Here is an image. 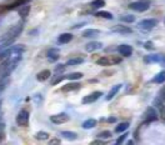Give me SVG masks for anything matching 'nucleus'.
Here are the masks:
<instances>
[{
    "instance_id": "1",
    "label": "nucleus",
    "mask_w": 165,
    "mask_h": 145,
    "mask_svg": "<svg viewBox=\"0 0 165 145\" xmlns=\"http://www.w3.org/2000/svg\"><path fill=\"white\" fill-rule=\"evenodd\" d=\"M22 55L23 54L20 53H14L8 59L2 61V64H0V79H5L11 74L13 70L22 60Z\"/></svg>"
},
{
    "instance_id": "2",
    "label": "nucleus",
    "mask_w": 165,
    "mask_h": 145,
    "mask_svg": "<svg viewBox=\"0 0 165 145\" xmlns=\"http://www.w3.org/2000/svg\"><path fill=\"white\" fill-rule=\"evenodd\" d=\"M22 30H23V22H19L18 24H15L13 28H10L9 31H6L4 34V36L2 38V43H0V45L4 46V48L9 46L18 38V35L22 33Z\"/></svg>"
},
{
    "instance_id": "3",
    "label": "nucleus",
    "mask_w": 165,
    "mask_h": 145,
    "mask_svg": "<svg viewBox=\"0 0 165 145\" xmlns=\"http://www.w3.org/2000/svg\"><path fill=\"white\" fill-rule=\"evenodd\" d=\"M150 6V3L149 0H139V2H135V3H132L129 5V8L134 11H138V13H143V11H146Z\"/></svg>"
},
{
    "instance_id": "4",
    "label": "nucleus",
    "mask_w": 165,
    "mask_h": 145,
    "mask_svg": "<svg viewBox=\"0 0 165 145\" xmlns=\"http://www.w3.org/2000/svg\"><path fill=\"white\" fill-rule=\"evenodd\" d=\"M16 124L19 126H28L29 125V113L26 110H22L16 115Z\"/></svg>"
},
{
    "instance_id": "5",
    "label": "nucleus",
    "mask_w": 165,
    "mask_h": 145,
    "mask_svg": "<svg viewBox=\"0 0 165 145\" xmlns=\"http://www.w3.org/2000/svg\"><path fill=\"white\" fill-rule=\"evenodd\" d=\"M158 24V20L156 19H145V20H141L139 22L138 26L143 30H151L153 28H155Z\"/></svg>"
},
{
    "instance_id": "6",
    "label": "nucleus",
    "mask_w": 165,
    "mask_h": 145,
    "mask_svg": "<svg viewBox=\"0 0 165 145\" xmlns=\"http://www.w3.org/2000/svg\"><path fill=\"white\" fill-rule=\"evenodd\" d=\"M69 115L68 114H65V113H60V114H55V115H51L50 116V120H51V123H54V124H58V125H60V124H64V123H68L69 121Z\"/></svg>"
},
{
    "instance_id": "7",
    "label": "nucleus",
    "mask_w": 165,
    "mask_h": 145,
    "mask_svg": "<svg viewBox=\"0 0 165 145\" xmlns=\"http://www.w3.org/2000/svg\"><path fill=\"white\" fill-rule=\"evenodd\" d=\"M101 95H103V93H101V92H94V93H91V94H89V95L84 96L81 101H83V104H91V103L96 101V100H98Z\"/></svg>"
},
{
    "instance_id": "8",
    "label": "nucleus",
    "mask_w": 165,
    "mask_h": 145,
    "mask_svg": "<svg viewBox=\"0 0 165 145\" xmlns=\"http://www.w3.org/2000/svg\"><path fill=\"white\" fill-rule=\"evenodd\" d=\"M118 51L120 53V55L128 58V57H130L133 54V48L130 45H128V44H121V45L118 46Z\"/></svg>"
},
{
    "instance_id": "9",
    "label": "nucleus",
    "mask_w": 165,
    "mask_h": 145,
    "mask_svg": "<svg viewBox=\"0 0 165 145\" xmlns=\"http://www.w3.org/2000/svg\"><path fill=\"white\" fill-rule=\"evenodd\" d=\"M46 57H48V60H49V61L55 63L57 60H59V58H60L59 49H57V48H51V49H49V51H48V54H46Z\"/></svg>"
},
{
    "instance_id": "10",
    "label": "nucleus",
    "mask_w": 165,
    "mask_h": 145,
    "mask_svg": "<svg viewBox=\"0 0 165 145\" xmlns=\"http://www.w3.org/2000/svg\"><path fill=\"white\" fill-rule=\"evenodd\" d=\"M153 104H154V106H156V109L159 110L160 116H161V118H163V120L165 121V105L163 104V100H161L160 98H156V99H154Z\"/></svg>"
},
{
    "instance_id": "11",
    "label": "nucleus",
    "mask_w": 165,
    "mask_h": 145,
    "mask_svg": "<svg viewBox=\"0 0 165 145\" xmlns=\"http://www.w3.org/2000/svg\"><path fill=\"white\" fill-rule=\"evenodd\" d=\"M100 49H103V43H100V41H90L85 45V50L89 53H93V51H96Z\"/></svg>"
},
{
    "instance_id": "12",
    "label": "nucleus",
    "mask_w": 165,
    "mask_h": 145,
    "mask_svg": "<svg viewBox=\"0 0 165 145\" xmlns=\"http://www.w3.org/2000/svg\"><path fill=\"white\" fill-rule=\"evenodd\" d=\"M145 121L146 123H150V121H156L158 120V114H156V112L154 110L153 108H149L148 110L145 112Z\"/></svg>"
},
{
    "instance_id": "13",
    "label": "nucleus",
    "mask_w": 165,
    "mask_h": 145,
    "mask_svg": "<svg viewBox=\"0 0 165 145\" xmlns=\"http://www.w3.org/2000/svg\"><path fill=\"white\" fill-rule=\"evenodd\" d=\"M80 84L79 83H69V84H66V85H64L61 89H60V92H63V93H68V92H75V90H79L80 89Z\"/></svg>"
},
{
    "instance_id": "14",
    "label": "nucleus",
    "mask_w": 165,
    "mask_h": 145,
    "mask_svg": "<svg viewBox=\"0 0 165 145\" xmlns=\"http://www.w3.org/2000/svg\"><path fill=\"white\" fill-rule=\"evenodd\" d=\"M99 35H100V30H98V29H86L83 31V38H86V39L96 38Z\"/></svg>"
},
{
    "instance_id": "15",
    "label": "nucleus",
    "mask_w": 165,
    "mask_h": 145,
    "mask_svg": "<svg viewBox=\"0 0 165 145\" xmlns=\"http://www.w3.org/2000/svg\"><path fill=\"white\" fill-rule=\"evenodd\" d=\"M120 88H121V84H116V85H114L112 89H110V92L108 93V95H106V98H105V100L106 101H110V100H113V98L118 94V92L120 90Z\"/></svg>"
},
{
    "instance_id": "16",
    "label": "nucleus",
    "mask_w": 165,
    "mask_h": 145,
    "mask_svg": "<svg viewBox=\"0 0 165 145\" xmlns=\"http://www.w3.org/2000/svg\"><path fill=\"white\" fill-rule=\"evenodd\" d=\"M112 31H114V33H119V34H132L133 33V30L130 29V28H128V26H120V25H116V26H114L113 29H112Z\"/></svg>"
},
{
    "instance_id": "17",
    "label": "nucleus",
    "mask_w": 165,
    "mask_h": 145,
    "mask_svg": "<svg viewBox=\"0 0 165 145\" xmlns=\"http://www.w3.org/2000/svg\"><path fill=\"white\" fill-rule=\"evenodd\" d=\"M71 40H73V34H70V33H64L59 36V43L60 44H68Z\"/></svg>"
},
{
    "instance_id": "18",
    "label": "nucleus",
    "mask_w": 165,
    "mask_h": 145,
    "mask_svg": "<svg viewBox=\"0 0 165 145\" xmlns=\"http://www.w3.org/2000/svg\"><path fill=\"white\" fill-rule=\"evenodd\" d=\"M50 75H51L50 70H43L36 75V79H38V81H45V80H48L50 78Z\"/></svg>"
},
{
    "instance_id": "19",
    "label": "nucleus",
    "mask_w": 165,
    "mask_h": 145,
    "mask_svg": "<svg viewBox=\"0 0 165 145\" xmlns=\"http://www.w3.org/2000/svg\"><path fill=\"white\" fill-rule=\"evenodd\" d=\"M161 55H159V54H153V55H146L145 57V61L146 63H160L161 60Z\"/></svg>"
},
{
    "instance_id": "20",
    "label": "nucleus",
    "mask_w": 165,
    "mask_h": 145,
    "mask_svg": "<svg viewBox=\"0 0 165 145\" xmlns=\"http://www.w3.org/2000/svg\"><path fill=\"white\" fill-rule=\"evenodd\" d=\"M96 124H98V121L95 119H88L83 123V128L84 129H93L96 126Z\"/></svg>"
},
{
    "instance_id": "21",
    "label": "nucleus",
    "mask_w": 165,
    "mask_h": 145,
    "mask_svg": "<svg viewBox=\"0 0 165 145\" xmlns=\"http://www.w3.org/2000/svg\"><path fill=\"white\" fill-rule=\"evenodd\" d=\"M83 63H84V58L78 57V58L69 59V60L66 61V65H68V66H74V65H79V64H83Z\"/></svg>"
},
{
    "instance_id": "22",
    "label": "nucleus",
    "mask_w": 165,
    "mask_h": 145,
    "mask_svg": "<svg viewBox=\"0 0 165 145\" xmlns=\"http://www.w3.org/2000/svg\"><path fill=\"white\" fill-rule=\"evenodd\" d=\"M60 135L68 140H75L78 138V134L77 133H73V131H61Z\"/></svg>"
},
{
    "instance_id": "23",
    "label": "nucleus",
    "mask_w": 165,
    "mask_h": 145,
    "mask_svg": "<svg viewBox=\"0 0 165 145\" xmlns=\"http://www.w3.org/2000/svg\"><path fill=\"white\" fill-rule=\"evenodd\" d=\"M95 16H98V18H103V19H108V20H112L113 19V14L112 13H109V11H98L96 14H95Z\"/></svg>"
},
{
    "instance_id": "24",
    "label": "nucleus",
    "mask_w": 165,
    "mask_h": 145,
    "mask_svg": "<svg viewBox=\"0 0 165 145\" xmlns=\"http://www.w3.org/2000/svg\"><path fill=\"white\" fill-rule=\"evenodd\" d=\"M128 128H129V123H128V121L121 123V124H119V125L116 126V128H115V133L121 134L123 131H126V130H128Z\"/></svg>"
},
{
    "instance_id": "25",
    "label": "nucleus",
    "mask_w": 165,
    "mask_h": 145,
    "mask_svg": "<svg viewBox=\"0 0 165 145\" xmlns=\"http://www.w3.org/2000/svg\"><path fill=\"white\" fill-rule=\"evenodd\" d=\"M154 83L156 84H163V81H165V71H160L159 74L153 79Z\"/></svg>"
},
{
    "instance_id": "26",
    "label": "nucleus",
    "mask_w": 165,
    "mask_h": 145,
    "mask_svg": "<svg viewBox=\"0 0 165 145\" xmlns=\"http://www.w3.org/2000/svg\"><path fill=\"white\" fill-rule=\"evenodd\" d=\"M81 78H83V74H81V72H71V74L66 75V79H69V80H71V81L79 80V79H81Z\"/></svg>"
},
{
    "instance_id": "27",
    "label": "nucleus",
    "mask_w": 165,
    "mask_h": 145,
    "mask_svg": "<svg viewBox=\"0 0 165 145\" xmlns=\"http://www.w3.org/2000/svg\"><path fill=\"white\" fill-rule=\"evenodd\" d=\"M35 139L36 140H48L49 139V134L46 131H38L35 134Z\"/></svg>"
},
{
    "instance_id": "28",
    "label": "nucleus",
    "mask_w": 165,
    "mask_h": 145,
    "mask_svg": "<svg viewBox=\"0 0 165 145\" xmlns=\"http://www.w3.org/2000/svg\"><path fill=\"white\" fill-rule=\"evenodd\" d=\"M103 6H105L104 0H93V2H91V8L93 9H99V8H103Z\"/></svg>"
},
{
    "instance_id": "29",
    "label": "nucleus",
    "mask_w": 165,
    "mask_h": 145,
    "mask_svg": "<svg viewBox=\"0 0 165 145\" xmlns=\"http://www.w3.org/2000/svg\"><path fill=\"white\" fill-rule=\"evenodd\" d=\"M29 11H30V5H24V6H22L19 9V15L22 18H25V16H28Z\"/></svg>"
},
{
    "instance_id": "30",
    "label": "nucleus",
    "mask_w": 165,
    "mask_h": 145,
    "mask_svg": "<svg viewBox=\"0 0 165 145\" xmlns=\"http://www.w3.org/2000/svg\"><path fill=\"white\" fill-rule=\"evenodd\" d=\"M120 22H123V23H134L135 22V16H133V15L120 16Z\"/></svg>"
},
{
    "instance_id": "31",
    "label": "nucleus",
    "mask_w": 165,
    "mask_h": 145,
    "mask_svg": "<svg viewBox=\"0 0 165 145\" xmlns=\"http://www.w3.org/2000/svg\"><path fill=\"white\" fill-rule=\"evenodd\" d=\"M112 136H113V134H112V131H109V130H104V131L98 134V138H100V139H109Z\"/></svg>"
},
{
    "instance_id": "32",
    "label": "nucleus",
    "mask_w": 165,
    "mask_h": 145,
    "mask_svg": "<svg viewBox=\"0 0 165 145\" xmlns=\"http://www.w3.org/2000/svg\"><path fill=\"white\" fill-rule=\"evenodd\" d=\"M96 64H99V65H103V66L110 65V64H109V58H108V57H101L100 59H98V60H96Z\"/></svg>"
},
{
    "instance_id": "33",
    "label": "nucleus",
    "mask_w": 165,
    "mask_h": 145,
    "mask_svg": "<svg viewBox=\"0 0 165 145\" xmlns=\"http://www.w3.org/2000/svg\"><path fill=\"white\" fill-rule=\"evenodd\" d=\"M9 84V80L5 78V79H0V94H2V92H4L6 85Z\"/></svg>"
},
{
    "instance_id": "34",
    "label": "nucleus",
    "mask_w": 165,
    "mask_h": 145,
    "mask_svg": "<svg viewBox=\"0 0 165 145\" xmlns=\"http://www.w3.org/2000/svg\"><path fill=\"white\" fill-rule=\"evenodd\" d=\"M121 61V58H116V57H110L109 58V64H119Z\"/></svg>"
},
{
    "instance_id": "35",
    "label": "nucleus",
    "mask_w": 165,
    "mask_h": 145,
    "mask_svg": "<svg viewBox=\"0 0 165 145\" xmlns=\"http://www.w3.org/2000/svg\"><path fill=\"white\" fill-rule=\"evenodd\" d=\"M65 68H66V64L65 65L64 64H58L57 66H55V72H63L65 70Z\"/></svg>"
},
{
    "instance_id": "36",
    "label": "nucleus",
    "mask_w": 165,
    "mask_h": 145,
    "mask_svg": "<svg viewBox=\"0 0 165 145\" xmlns=\"http://www.w3.org/2000/svg\"><path fill=\"white\" fill-rule=\"evenodd\" d=\"M33 100L39 105V104H41V101H43V96H41L40 94H35V95L33 96Z\"/></svg>"
},
{
    "instance_id": "37",
    "label": "nucleus",
    "mask_w": 165,
    "mask_h": 145,
    "mask_svg": "<svg viewBox=\"0 0 165 145\" xmlns=\"http://www.w3.org/2000/svg\"><path fill=\"white\" fill-rule=\"evenodd\" d=\"M128 136H129V135H128V133H124L121 136H119V138H118V140H116V144H123Z\"/></svg>"
},
{
    "instance_id": "38",
    "label": "nucleus",
    "mask_w": 165,
    "mask_h": 145,
    "mask_svg": "<svg viewBox=\"0 0 165 145\" xmlns=\"http://www.w3.org/2000/svg\"><path fill=\"white\" fill-rule=\"evenodd\" d=\"M144 46H145L146 50H154V48H155L153 41H146V43L144 44Z\"/></svg>"
},
{
    "instance_id": "39",
    "label": "nucleus",
    "mask_w": 165,
    "mask_h": 145,
    "mask_svg": "<svg viewBox=\"0 0 165 145\" xmlns=\"http://www.w3.org/2000/svg\"><path fill=\"white\" fill-rule=\"evenodd\" d=\"M65 78H66V76H64V75H59L57 79H54V80L51 81V85H57L58 83H60V81H61V80H64Z\"/></svg>"
},
{
    "instance_id": "40",
    "label": "nucleus",
    "mask_w": 165,
    "mask_h": 145,
    "mask_svg": "<svg viewBox=\"0 0 165 145\" xmlns=\"http://www.w3.org/2000/svg\"><path fill=\"white\" fill-rule=\"evenodd\" d=\"M159 98L165 103V86H163L160 89V92H159Z\"/></svg>"
},
{
    "instance_id": "41",
    "label": "nucleus",
    "mask_w": 165,
    "mask_h": 145,
    "mask_svg": "<svg viewBox=\"0 0 165 145\" xmlns=\"http://www.w3.org/2000/svg\"><path fill=\"white\" fill-rule=\"evenodd\" d=\"M5 129V124L3 121V115H0V131H4Z\"/></svg>"
},
{
    "instance_id": "42",
    "label": "nucleus",
    "mask_w": 165,
    "mask_h": 145,
    "mask_svg": "<svg viewBox=\"0 0 165 145\" xmlns=\"http://www.w3.org/2000/svg\"><path fill=\"white\" fill-rule=\"evenodd\" d=\"M4 138H5L4 131H0V141H3V140H4Z\"/></svg>"
},
{
    "instance_id": "43",
    "label": "nucleus",
    "mask_w": 165,
    "mask_h": 145,
    "mask_svg": "<svg viewBox=\"0 0 165 145\" xmlns=\"http://www.w3.org/2000/svg\"><path fill=\"white\" fill-rule=\"evenodd\" d=\"M108 121H109V123H115V121H116V118H115V116H114V118H109Z\"/></svg>"
},
{
    "instance_id": "44",
    "label": "nucleus",
    "mask_w": 165,
    "mask_h": 145,
    "mask_svg": "<svg viewBox=\"0 0 165 145\" xmlns=\"http://www.w3.org/2000/svg\"><path fill=\"white\" fill-rule=\"evenodd\" d=\"M160 63H161V64H163V65L165 66V57H163V58H161V60H160Z\"/></svg>"
},
{
    "instance_id": "45",
    "label": "nucleus",
    "mask_w": 165,
    "mask_h": 145,
    "mask_svg": "<svg viewBox=\"0 0 165 145\" xmlns=\"http://www.w3.org/2000/svg\"><path fill=\"white\" fill-rule=\"evenodd\" d=\"M93 144H103V141H99V140H96V141H93Z\"/></svg>"
},
{
    "instance_id": "46",
    "label": "nucleus",
    "mask_w": 165,
    "mask_h": 145,
    "mask_svg": "<svg viewBox=\"0 0 165 145\" xmlns=\"http://www.w3.org/2000/svg\"><path fill=\"white\" fill-rule=\"evenodd\" d=\"M50 143H51V144H55V143H59V140H51Z\"/></svg>"
},
{
    "instance_id": "47",
    "label": "nucleus",
    "mask_w": 165,
    "mask_h": 145,
    "mask_svg": "<svg viewBox=\"0 0 165 145\" xmlns=\"http://www.w3.org/2000/svg\"><path fill=\"white\" fill-rule=\"evenodd\" d=\"M0 108H2V99H0Z\"/></svg>"
}]
</instances>
